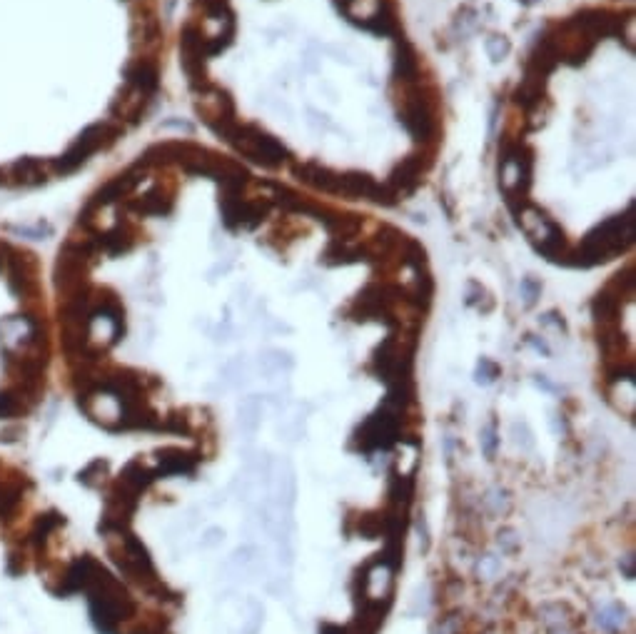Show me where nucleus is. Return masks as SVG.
Instances as JSON below:
<instances>
[{
  "instance_id": "nucleus-16",
  "label": "nucleus",
  "mask_w": 636,
  "mask_h": 634,
  "mask_svg": "<svg viewBox=\"0 0 636 634\" xmlns=\"http://www.w3.org/2000/svg\"><path fill=\"white\" fill-rule=\"evenodd\" d=\"M497 547L504 557H517L522 552V537L514 527H502L497 532Z\"/></svg>"
},
{
  "instance_id": "nucleus-4",
  "label": "nucleus",
  "mask_w": 636,
  "mask_h": 634,
  "mask_svg": "<svg viewBox=\"0 0 636 634\" xmlns=\"http://www.w3.org/2000/svg\"><path fill=\"white\" fill-rule=\"evenodd\" d=\"M148 602L13 447H0V634H138Z\"/></svg>"
},
{
  "instance_id": "nucleus-7",
  "label": "nucleus",
  "mask_w": 636,
  "mask_h": 634,
  "mask_svg": "<svg viewBox=\"0 0 636 634\" xmlns=\"http://www.w3.org/2000/svg\"><path fill=\"white\" fill-rule=\"evenodd\" d=\"M270 497L280 510L292 512L297 502V472L290 460H275V470H272L270 482Z\"/></svg>"
},
{
  "instance_id": "nucleus-5",
  "label": "nucleus",
  "mask_w": 636,
  "mask_h": 634,
  "mask_svg": "<svg viewBox=\"0 0 636 634\" xmlns=\"http://www.w3.org/2000/svg\"><path fill=\"white\" fill-rule=\"evenodd\" d=\"M58 397L48 253L0 225V447L25 432Z\"/></svg>"
},
{
  "instance_id": "nucleus-22",
  "label": "nucleus",
  "mask_w": 636,
  "mask_h": 634,
  "mask_svg": "<svg viewBox=\"0 0 636 634\" xmlns=\"http://www.w3.org/2000/svg\"><path fill=\"white\" fill-rule=\"evenodd\" d=\"M320 634H352V632H350V627L335 625V622H325V625L320 627Z\"/></svg>"
},
{
  "instance_id": "nucleus-6",
  "label": "nucleus",
  "mask_w": 636,
  "mask_h": 634,
  "mask_svg": "<svg viewBox=\"0 0 636 634\" xmlns=\"http://www.w3.org/2000/svg\"><path fill=\"white\" fill-rule=\"evenodd\" d=\"M402 420H405V415H397V412L380 405L357 427L355 447L360 452H365V455L390 450L392 445H397L402 440Z\"/></svg>"
},
{
  "instance_id": "nucleus-12",
  "label": "nucleus",
  "mask_w": 636,
  "mask_h": 634,
  "mask_svg": "<svg viewBox=\"0 0 636 634\" xmlns=\"http://www.w3.org/2000/svg\"><path fill=\"white\" fill-rule=\"evenodd\" d=\"M412 497H415V482H412V477L392 475L390 487H387V505L407 510L412 502Z\"/></svg>"
},
{
  "instance_id": "nucleus-15",
  "label": "nucleus",
  "mask_w": 636,
  "mask_h": 634,
  "mask_svg": "<svg viewBox=\"0 0 636 634\" xmlns=\"http://www.w3.org/2000/svg\"><path fill=\"white\" fill-rule=\"evenodd\" d=\"M479 445H482V452L487 460H494L499 452V445H502V440H499V430H497V422L489 420L487 425L479 430Z\"/></svg>"
},
{
  "instance_id": "nucleus-17",
  "label": "nucleus",
  "mask_w": 636,
  "mask_h": 634,
  "mask_svg": "<svg viewBox=\"0 0 636 634\" xmlns=\"http://www.w3.org/2000/svg\"><path fill=\"white\" fill-rule=\"evenodd\" d=\"M477 572L482 580H497V577H502V557L487 552L477 560Z\"/></svg>"
},
{
  "instance_id": "nucleus-18",
  "label": "nucleus",
  "mask_w": 636,
  "mask_h": 634,
  "mask_svg": "<svg viewBox=\"0 0 636 634\" xmlns=\"http://www.w3.org/2000/svg\"><path fill=\"white\" fill-rule=\"evenodd\" d=\"M225 537H227V532L222 530V527L210 525V527H205L203 535H200L198 547H200V550H217V547H220L222 542H225Z\"/></svg>"
},
{
  "instance_id": "nucleus-3",
  "label": "nucleus",
  "mask_w": 636,
  "mask_h": 634,
  "mask_svg": "<svg viewBox=\"0 0 636 634\" xmlns=\"http://www.w3.org/2000/svg\"><path fill=\"white\" fill-rule=\"evenodd\" d=\"M170 98V0H0V203L98 178Z\"/></svg>"
},
{
  "instance_id": "nucleus-8",
  "label": "nucleus",
  "mask_w": 636,
  "mask_h": 634,
  "mask_svg": "<svg viewBox=\"0 0 636 634\" xmlns=\"http://www.w3.org/2000/svg\"><path fill=\"white\" fill-rule=\"evenodd\" d=\"M225 572L227 575L235 577H260V575H270V567H267L265 555L257 550L255 545H240L230 552L225 562Z\"/></svg>"
},
{
  "instance_id": "nucleus-2",
  "label": "nucleus",
  "mask_w": 636,
  "mask_h": 634,
  "mask_svg": "<svg viewBox=\"0 0 636 634\" xmlns=\"http://www.w3.org/2000/svg\"><path fill=\"white\" fill-rule=\"evenodd\" d=\"M492 180L544 263L634 258L636 3L577 0L527 35L499 98Z\"/></svg>"
},
{
  "instance_id": "nucleus-14",
  "label": "nucleus",
  "mask_w": 636,
  "mask_h": 634,
  "mask_svg": "<svg viewBox=\"0 0 636 634\" xmlns=\"http://www.w3.org/2000/svg\"><path fill=\"white\" fill-rule=\"evenodd\" d=\"M509 437H512V442L522 452H532L534 447H537V440H534L532 427H529L524 420H514L512 425H509Z\"/></svg>"
},
{
  "instance_id": "nucleus-1",
  "label": "nucleus",
  "mask_w": 636,
  "mask_h": 634,
  "mask_svg": "<svg viewBox=\"0 0 636 634\" xmlns=\"http://www.w3.org/2000/svg\"><path fill=\"white\" fill-rule=\"evenodd\" d=\"M170 95L247 168L377 213L415 205L449 143L407 0H170Z\"/></svg>"
},
{
  "instance_id": "nucleus-11",
  "label": "nucleus",
  "mask_w": 636,
  "mask_h": 634,
  "mask_svg": "<svg viewBox=\"0 0 636 634\" xmlns=\"http://www.w3.org/2000/svg\"><path fill=\"white\" fill-rule=\"evenodd\" d=\"M479 505H482V512L489 520H499V517H507L509 510H512V497H509L504 487H492V490L484 492Z\"/></svg>"
},
{
  "instance_id": "nucleus-20",
  "label": "nucleus",
  "mask_w": 636,
  "mask_h": 634,
  "mask_svg": "<svg viewBox=\"0 0 636 634\" xmlns=\"http://www.w3.org/2000/svg\"><path fill=\"white\" fill-rule=\"evenodd\" d=\"M499 377V367L494 365V362L489 360H482L477 367V382L479 385H492L494 380Z\"/></svg>"
},
{
  "instance_id": "nucleus-10",
  "label": "nucleus",
  "mask_w": 636,
  "mask_h": 634,
  "mask_svg": "<svg viewBox=\"0 0 636 634\" xmlns=\"http://www.w3.org/2000/svg\"><path fill=\"white\" fill-rule=\"evenodd\" d=\"M627 620L629 615L622 602H607V605H602L594 612V622L604 634H619L627 625Z\"/></svg>"
},
{
  "instance_id": "nucleus-21",
  "label": "nucleus",
  "mask_w": 636,
  "mask_h": 634,
  "mask_svg": "<svg viewBox=\"0 0 636 634\" xmlns=\"http://www.w3.org/2000/svg\"><path fill=\"white\" fill-rule=\"evenodd\" d=\"M619 570H622V577L624 580H634L636 577V557L634 552H627V555L619 560Z\"/></svg>"
},
{
  "instance_id": "nucleus-23",
  "label": "nucleus",
  "mask_w": 636,
  "mask_h": 634,
  "mask_svg": "<svg viewBox=\"0 0 636 634\" xmlns=\"http://www.w3.org/2000/svg\"><path fill=\"white\" fill-rule=\"evenodd\" d=\"M537 385L544 387V390H547V392H557V387H554L552 382L547 380V375H537Z\"/></svg>"
},
{
  "instance_id": "nucleus-13",
  "label": "nucleus",
  "mask_w": 636,
  "mask_h": 634,
  "mask_svg": "<svg viewBox=\"0 0 636 634\" xmlns=\"http://www.w3.org/2000/svg\"><path fill=\"white\" fill-rule=\"evenodd\" d=\"M247 612H245V620H242L240 634H260L262 625H265V607H262L260 600L250 597L245 602Z\"/></svg>"
},
{
  "instance_id": "nucleus-9",
  "label": "nucleus",
  "mask_w": 636,
  "mask_h": 634,
  "mask_svg": "<svg viewBox=\"0 0 636 634\" xmlns=\"http://www.w3.org/2000/svg\"><path fill=\"white\" fill-rule=\"evenodd\" d=\"M262 415H265V395L247 392L240 397V402H237V427L247 440H252L260 432Z\"/></svg>"
},
{
  "instance_id": "nucleus-19",
  "label": "nucleus",
  "mask_w": 636,
  "mask_h": 634,
  "mask_svg": "<svg viewBox=\"0 0 636 634\" xmlns=\"http://www.w3.org/2000/svg\"><path fill=\"white\" fill-rule=\"evenodd\" d=\"M415 530H417V540H420V552L422 555H429V550H432V535H429L427 517H424L422 512L415 517Z\"/></svg>"
}]
</instances>
